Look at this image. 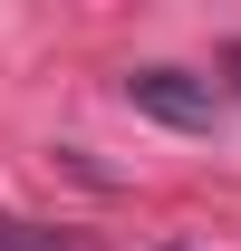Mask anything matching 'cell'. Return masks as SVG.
Masks as SVG:
<instances>
[{
	"label": "cell",
	"mask_w": 241,
	"mask_h": 251,
	"mask_svg": "<svg viewBox=\"0 0 241 251\" xmlns=\"http://www.w3.org/2000/svg\"><path fill=\"white\" fill-rule=\"evenodd\" d=\"M125 106L154 126H183V135H203L212 116H222V87L212 77H193V68H135L125 77Z\"/></svg>",
	"instance_id": "6da1fadb"
},
{
	"label": "cell",
	"mask_w": 241,
	"mask_h": 251,
	"mask_svg": "<svg viewBox=\"0 0 241 251\" xmlns=\"http://www.w3.org/2000/svg\"><path fill=\"white\" fill-rule=\"evenodd\" d=\"M0 251H96L87 232H68V222H29V213H0Z\"/></svg>",
	"instance_id": "7a4b0ae2"
},
{
	"label": "cell",
	"mask_w": 241,
	"mask_h": 251,
	"mask_svg": "<svg viewBox=\"0 0 241 251\" xmlns=\"http://www.w3.org/2000/svg\"><path fill=\"white\" fill-rule=\"evenodd\" d=\"M222 77H232V97H241V39H232V49H222Z\"/></svg>",
	"instance_id": "3957f363"
},
{
	"label": "cell",
	"mask_w": 241,
	"mask_h": 251,
	"mask_svg": "<svg viewBox=\"0 0 241 251\" xmlns=\"http://www.w3.org/2000/svg\"><path fill=\"white\" fill-rule=\"evenodd\" d=\"M174 251H183V242H174Z\"/></svg>",
	"instance_id": "277c9868"
}]
</instances>
